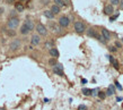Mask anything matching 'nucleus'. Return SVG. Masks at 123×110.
<instances>
[{"instance_id":"40","label":"nucleus","mask_w":123,"mask_h":110,"mask_svg":"<svg viewBox=\"0 0 123 110\" xmlns=\"http://www.w3.org/2000/svg\"><path fill=\"white\" fill-rule=\"evenodd\" d=\"M0 110H5V109H4V108H0Z\"/></svg>"},{"instance_id":"11","label":"nucleus","mask_w":123,"mask_h":110,"mask_svg":"<svg viewBox=\"0 0 123 110\" xmlns=\"http://www.w3.org/2000/svg\"><path fill=\"white\" fill-rule=\"evenodd\" d=\"M49 52H50V55H51L52 58H59V56H60V52H59V50L57 49V48H52L51 50H49Z\"/></svg>"},{"instance_id":"34","label":"nucleus","mask_w":123,"mask_h":110,"mask_svg":"<svg viewBox=\"0 0 123 110\" xmlns=\"http://www.w3.org/2000/svg\"><path fill=\"white\" fill-rule=\"evenodd\" d=\"M115 47H116V49H117V48H121V42L116 41V42H115Z\"/></svg>"},{"instance_id":"9","label":"nucleus","mask_w":123,"mask_h":110,"mask_svg":"<svg viewBox=\"0 0 123 110\" xmlns=\"http://www.w3.org/2000/svg\"><path fill=\"white\" fill-rule=\"evenodd\" d=\"M107 57H109V60H110V63H111V64H112L113 66H114V68H115V69H119V68H120V65H119V61H117L116 59L114 58L113 56H111V55H109Z\"/></svg>"},{"instance_id":"23","label":"nucleus","mask_w":123,"mask_h":110,"mask_svg":"<svg viewBox=\"0 0 123 110\" xmlns=\"http://www.w3.org/2000/svg\"><path fill=\"white\" fill-rule=\"evenodd\" d=\"M57 64H58V63H57V59L55 58H51L50 60H49V65L52 66V67H54Z\"/></svg>"},{"instance_id":"33","label":"nucleus","mask_w":123,"mask_h":110,"mask_svg":"<svg viewBox=\"0 0 123 110\" xmlns=\"http://www.w3.org/2000/svg\"><path fill=\"white\" fill-rule=\"evenodd\" d=\"M97 92H99V91H98V89H95V90H93V95H98Z\"/></svg>"},{"instance_id":"16","label":"nucleus","mask_w":123,"mask_h":110,"mask_svg":"<svg viewBox=\"0 0 123 110\" xmlns=\"http://www.w3.org/2000/svg\"><path fill=\"white\" fill-rule=\"evenodd\" d=\"M114 93H115V87H114V85L111 84L110 86H109L107 91H106V95H113Z\"/></svg>"},{"instance_id":"15","label":"nucleus","mask_w":123,"mask_h":110,"mask_svg":"<svg viewBox=\"0 0 123 110\" xmlns=\"http://www.w3.org/2000/svg\"><path fill=\"white\" fill-rule=\"evenodd\" d=\"M24 23H25L26 25H27V27L29 28V31H33V30L35 28V25H34L33 20H28V18H27V20H26L25 22H24Z\"/></svg>"},{"instance_id":"19","label":"nucleus","mask_w":123,"mask_h":110,"mask_svg":"<svg viewBox=\"0 0 123 110\" xmlns=\"http://www.w3.org/2000/svg\"><path fill=\"white\" fill-rule=\"evenodd\" d=\"M50 26L53 28V32L58 33V34H60V33H61V26H60V25L58 26L57 24H50Z\"/></svg>"},{"instance_id":"12","label":"nucleus","mask_w":123,"mask_h":110,"mask_svg":"<svg viewBox=\"0 0 123 110\" xmlns=\"http://www.w3.org/2000/svg\"><path fill=\"white\" fill-rule=\"evenodd\" d=\"M102 35L104 36V39L106 40V41H110L111 38H112L110 31H109V30H106V28H103V30H102Z\"/></svg>"},{"instance_id":"35","label":"nucleus","mask_w":123,"mask_h":110,"mask_svg":"<svg viewBox=\"0 0 123 110\" xmlns=\"http://www.w3.org/2000/svg\"><path fill=\"white\" fill-rule=\"evenodd\" d=\"M119 7H120V9H121V10H123V0H121V1H120V5H119Z\"/></svg>"},{"instance_id":"1","label":"nucleus","mask_w":123,"mask_h":110,"mask_svg":"<svg viewBox=\"0 0 123 110\" xmlns=\"http://www.w3.org/2000/svg\"><path fill=\"white\" fill-rule=\"evenodd\" d=\"M75 31H76V33H78V34H83V33H85L86 31H87L85 23L80 22V20H77V22L75 23Z\"/></svg>"},{"instance_id":"36","label":"nucleus","mask_w":123,"mask_h":110,"mask_svg":"<svg viewBox=\"0 0 123 110\" xmlns=\"http://www.w3.org/2000/svg\"><path fill=\"white\" fill-rule=\"evenodd\" d=\"M86 83H87V79H81V84H86Z\"/></svg>"},{"instance_id":"39","label":"nucleus","mask_w":123,"mask_h":110,"mask_svg":"<svg viewBox=\"0 0 123 110\" xmlns=\"http://www.w3.org/2000/svg\"><path fill=\"white\" fill-rule=\"evenodd\" d=\"M4 13V8H0V14Z\"/></svg>"},{"instance_id":"28","label":"nucleus","mask_w":123,"mask_h":110,"mask_svg":"<svg viewBox=\"0 0 123 110\" xmlns=\"http://www.w3.org/2000/svg\"><path fill=\"white\" fill-rule=\"evenodd\" d=\"M7 34H8L9 36H15V35H16V32L13 31V30H8V31H7Z\"/></svg>"},{"instance_id":"32","label":"nucleus","mask_w":123,"mask_h":110,"mask_svg":"<svg viewBox=\"0 0 123 110\" xmlns=\"http://www.w3.org/2000/svg\"><path fill=\"white\" fill-rule=\"evenodd\" d=\"M78 109H79V110H86V109H87V107L84 106V104H80V106L78 107Z\"/></svg>"},{"instance_id":"13","label":"nucleus","mask_w":123,"mask_h":110,"mask_svg":"<svg viewBox=\"0 0 123 110\" xmlns=\"http://www.w3.org/2000/svg\"><path fill=\"white\" fill-rule=\"evenodd\" d=\"M19 32H20V34H23V35H26V34H28V32H31V31H29V28L27 27V25H26L25 23H24V24L22 25V27H20Z\"/></svg>"},{"instance_id":"20","label":"nucleus","mask_w":123,"mask_h":110,"mask_svg":"<svg viewBox=\"0 0 123 110\" xmlns=\"http://www.w3.org/2000/svg\"><path fill=\"white\" fill-rule=\"evenodd\" d=\"M81 92H83V94H84V95H90V94H93V90L87 89V87H84V89L81 90Z\"/></svg>"},{"instance_id":"30","label":"nucleus","mask_w":123,"mask_h":110,"mask_svg":"<svg viewBox=\"0 0 123 110\" xmlns=\"http://www.w3.org/2000/svg\"><path fill=\"white\" fill-rule=\"evenodd\" d=\"M115 86H116V87H117V89H119L120 91H122V90H123L122 85H120V83H119V82H115Z\"/></svg>"},{"instance_id":"4","label":"nucleus","mask_w":123,"mask_h":110,"mask_svg":"<svg viewBox=\"0 0 123 110\" xmlns=\"http://www.w3.org/2000/svg\"><path fill=\"white\" fill-rule=\"evenodd\" d=\"M35 30L37 31V34H39L40 36H45L46 34H47V30H46V27L43 24H41L39 23L37 25L35 26Z\"/></svg>"},{"instance_id":"24","label":"nucleus","mask_w":123,"mask_h":110,"mask_svg":"<svg viewBox=\"0 0 123 110\" xmlns=\"http://www.w3.org/2000/svg\"><path fill=\"white\" fill-rule=\"evenodd\" d=\"M120 1L121 0H110V5H112V6H119L120 5Z\"/></svg>"},{"instance_id":"18","label":"nucleus","mask_w":123,"mask_h":110,"mask_svg":"<svg viewBox=\"0 0 123 110\" xmlns=\"http://www.w3.org/2000/svg\"><path fill=\"white\" fill-rule=\"evenodd\" d=\"M15 9L17 10V13H22V12H24V6L20 2H16L15 4Z\"/></svg>"},{"instance_id":"7","label":"nucleus","mask_w":123,"mask_h":110,"mask_svg":"<svg viewBox=\"0 0 123 110\" xmlns=\"http://www.w3.org/2000/svg\"><path fill=\"white\" fill-rule=\"evenodd\" d=\"M114 13V7L112 5H106L104 7V14L105 15H109V16H112Z\"/></svg>"},{"instance_id":"5","label":"nucleus","mask_w":123,"mask_h":110,"mask_svg":"<svg viewBox=\"0 0 123 110\" xmlns=\"http://www.w3.org/2000/svg\"><path fill=\"white\" fill-rule=\"evenodd\" d=\"M59 25L61 26V27H68V26L70 25V18L68 17V16H61L60 18H59Z\"/></svg>"},{"instance_id":"26","label":"nucleus","mask_w":123,"mask_h":110,"mask_svg":"<svg viewBox=\"0 0 123 110\" xmlns=\"http://www.w3.org/2000/svg\"><path fill=\"white\" fill-rule=\"evenodd\" d=\"M98 41H99V42H102V43H103V44H106V42H107V41H106V40L104 39V36L103 35H99V36H98Z\"/></svg>"},{"instance_id":"17","label":"nucleus","mask_w":123,"mask_h":110,"mask_svg":"<svg viewBox=\"0 0 123 110\" xmlns=\"http://www.w3.org/2000/svg\"><path fill=\"white\" fill-rule=\"evenodd\" d=\"M51 12L54 14V15H58V14L61 12V8L59 6H57V5H53V6L51 7Z\"/></svg>"},{"instance_id":"27","label":"nucleus","mask_w":123,"mask_h":110,"mask_svg":"<svg viewBox=\"0 0 123 110\" xmlns=\"http://www.w3.org/2000/svg\"><path fill=\"white\" fill-rule=\"evenodd\" d=\"M16 13H17V10H16V9L11 10V13L9 14V18H13V17H17V16H16Z\"/></svg>"},{"instance_id":"29","label":"nucleus","mask_w":123,"mask_h":110,"mask_svg":"<svg viewBox=\"0 0 123 110\" xmlns=\"http://www.w3.org/2000/svg\"><path fill=\"white\" fill-rule=\"evenodd\" d=\"M117 17H119V14H115V15L111 16V17H110V22H113V20H115Z\"/></svg>"},{"instance_id":"3","label":"nucleus","mask_w":123,"mask_h":110,"mask_svg":"<svg viewBox=\"0 0 123 110\" xmlns=\"http://www.w3.org/2000/svg\"><path fill=\"white\" fill-rule=\"evenodd\" d=\"M20 45H22V42H20L19 39H14L13 41L10 42V44H9V49H10L11 51H17L20 48Z\"/></svg>"},{"instance_id":"21","label":"nucleus","mask_w":123,"mask_h":110,"mask_svg":"<svg viewBox=\"0 0 123 110\" xmlns=\"http://www.w3.org/2000/svg\"><path fill=\"white\" fill-rule=\"evenodd\" d=\"M53 2H54V5L59 6L60 8H61V7H63V6H65V2L63 1V0H53Z\"/></svg>"},{"instance_id":"22","label":"nucleus","mask_w":123,"mask_h":110,"mask_svg":"<svg viewBox=\"0 0 123 110\" xmlns=\"http://www.w3.org/2000/svg\"><path fill=\"white\" fill-rule=\"evenodd\" d=\"M44 48L51 50L52 48H54V47H53V42H52V41H46L45 43H44Z\"/></svg>"},{"instance_id":"10","label":"nucleus","mask_w":123,"mask_h":110,"mask_svg":"<svg viewBox=\"0 0 123 110\" xmlns=\"http://www.w3.org/2000/svg\"><path fill=\"white\" fill-rule=\"evenodd\" d=\"M87 34H88V36H91V38H95V39H98V33L96 32V30L95 28H93V27H90V28H88L87 30Z\"/></svg>"},{"instance_id":"14","label":"nucleus","mask_w":123,"mask_h":110,"mask_svg":"<svg viewBox=\"0 0 123 110\" xmlns=\"http://www.w3.org/2000/svg\"><path fill=\"white\" fill-rule=\"evenodd\" d=\"M43 14H44V16H45L46 18H49V20H53V18H54V16H55V15L51 12V9H50V10H47V9L44 10V13H43Z\"/></svg>"},{"instance_id":"8","label":"nucleus","mask_w":123,"mask_h":110,"mask_svg":"<svg viewBox=\"0 0 123 110\" xmlns=\"http://www.w3.org/2000/svg\"><path fill=\"white\" fill-rule=\"evenodd\" d=\"M31 43H32V45H39L40 43H41V36H40L39 34H34V35H32Z\"/></svg>"},{"instance_id":"38","label":"nucleus","mask_w":123,"mask_h":110,"mask_svg":"<svg viewBox=\"0 0 123 110\" xmlns=\"http://www.w3.org/2000/svg\"><path fill=\"white\" fill-rule=\"evenodd\" d=\"M63 1H65V5H67V4H69V2H70V0H63Z\"/></svg>"},{"instance_id":"6","label":"nucleus","mask_w":123,"mask_h":110,"mask_svg":"<svg viewBox=\"0 0 123 110\" xmlns=\"http://www.w3.org/2000/svg\"><path fill=\"white\" fill-rule=\"evenodd\" d=\"M53 73H54L55 75H59V76H65L62 64H57V65L54 66V67H53Z\"/></svg>"},{"instance_id":"2","label":"nucleus","mask_w":123,"mask_h":110,"mask_svg":"<svg viewBox=\"0 0 123 110\" xmlns=\"http://www.w3.org/2000/svg\"><path fill=\"white\" fill-rule=\"evenodd\" d=\"M18 25H19V18L18 17H13V18H9L7 20V27L9 30H14Z\"/></svg>"},{"instance_id":"31","label":"nucleus","mask_w":123,"mask_h":110,"mask_svg":"<svg viewBox=\"0 0 123 110\" xmlns=\"http://www.w3.org/2000/svg\"><path fill=\"white\" fill-rule=\"evenodd\" d=\"M109 49H110V51H111V52H115V51L117 50V49H116V47H115V45H114V47H110Z\"/></svg>"},{"instance_id":"25","label":"nucleus","mask_w":123,"mask_h":110,"mask_svg":"<svg viewBox=\"0 0 123 110\" xmlns=\"http://www.w3.org/2000/svg\"><path fill=\"white\" fill-rule=\"evenodd\" d=\"M98 98L102 99V100H104V99L106 98V92H102V91H99V92H98Z\"/></svg>"},{"instance_id":"37","label":"nucleus","mask_w":123,"mask_h":110,"mask_svg":"<svg viewBox=\"0 0 123 110\" xmlns=\"http://www.w3.org/2000/svg\"><path fill=\"white\" fill-rule=\"evenodd\" d=\"M116 101H117V102H120V101H122V98H116Z\"/></svg>"},{"instance_id":"41","label":"nucleus","mask_w":123,"mask_h":110,"mask_svg":"<svg viewBox=\"0 0 123 110\" xmlns=\"http://www.w3.org/2000/svg\"><path fill=\"white\" fill-rule=\"evenodd\" d=\"M122 42H123V38H122Z\"/></svg>"}]
</instances>
